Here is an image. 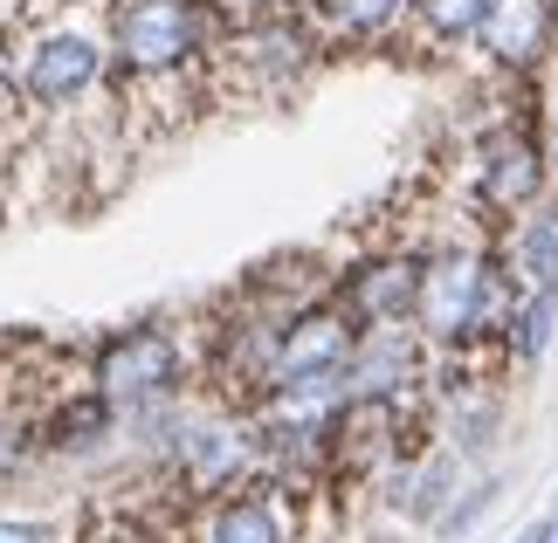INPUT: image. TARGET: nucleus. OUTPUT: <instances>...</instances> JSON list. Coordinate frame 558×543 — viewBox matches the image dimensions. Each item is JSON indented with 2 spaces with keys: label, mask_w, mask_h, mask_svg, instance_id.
Wrapping results in <instances>:
<instances>
[{
  "label": "nucleus",
  "mask_w": 558,
  "mask_h": 543,
  "mask_svg": "<svg viewBox=\"0 0 558 543\" xmlns=\"http://www.w3.org/2000/svg\"><path fill=\"white\" fill-rule=\"evenodd\" d=\"M538 111H545V159H551V193H558V70L545 76V97H538Z\"/></svg>",
  "instance_id": "obj_20"
},
{
  "label": "nucleus",
  "mask_w": 558,
  "mask_h": 543,
  "mask_svg": "<svg viewBox=\"0 0 558 543\" xmlns=\"http://www.w3.org/2000/svg\"><path fill=\"white\" fill-rule=\"evenodd\" d=\"M8 70L35 118H76L90 97H111L118 62L104 35V0H62V8L21 21L8 41Z\"/></svg>",
  "instance_id": "obj_3"
},
{
  "label": "nucleus",
  "mask_w": 558,
  "mask_h": 543,
  "mask_svg": "<svg viewBox=\"0 0 558 543\" xmlns=\"http://www.w3.org/2000/svg\"><path fill=\"white\" fill-rule=\"evenodd\" d=\"M489 0H414V35L421 49H476Z\"/></svg>",
  "instance_id": "obj_16"
},
{
  "label": "nucleus",
  "mask_w": 558,
  "mask_h": 543,
  "mask_svg": "<svg viewBox=\"0 0 558 543\" xmlns=\"http://www.w3.org/2000/svg\"><path fill=\"white\" fill-rule=\"evenodd\" d=\"M311 530V489L276 468H255L242 489L214 495L193 516V543H304Z\"/></svg>",
  "instance_id": "obj_8"
},
{
  "label": "nucleus",
  "mask_w": 558,
  "mask_h": 543,
  "mask_svg": "<svg viewBox=\"0 0 558 543\" xmlns=\"http://www.w3.org/2000/svg\"><path fill=\"white\" fill-rule=\"evenodd\" d=\"M359 337H366V331L352 323V310L325 289L317 303H304V310L290 317L283 351H276V379H269V393H276V385H296V379H317V372H345L352 351H359Z\"/></svg>",
  "instance_id": "obj_11"
},
{
  "label": "nucleus",
  "mask_w": 558,
  "mask_h": 543,
  "mask_svg": "<svg viewBox=\"0 0 558 543\" xmlns=\"http://www.w3.org/2000/svg\"><path fill=\"white\" fill-rule=\"evenodd\" d=\"M476 55L504 83H545L558 70V0H489Z\"/></svg>",
  "instance_id": "obj_10"
},
{
  "label": "nucleus",
  "mask_w": 558,
  "mask_h": 543,
  "mask_svg": "<svg viewBox=\"0 0 558 543\" xmlns=\"http://www.w3.org/2000/svg\"><path fill=\"white\" fill-rule=\"evenodd\" d=\"M193 365H201V351L186 344V331L173 317H138V323H124V331H104L90 351H83V379L111 406H124V420H132L145 406L186 399Z\"/></svg>",
  "instance_id": "obj_5"
},
{
  "label": "nucleus",
  "mask_w": 558,
  "mask_h": 543,
  "mask_svg": "<svg viewBox=\"0 0 558 543\" xmlns=\"http://www.w3.org/2000/svg\"><path fill=\"white\" fill-rule=\"evenodd\" d=\"M28 97H21V83H14V70H8V55H0V145H14L21 132H28Z\"/></svg>",
  "instance_id": "obj_19"
},
{
  "label": "nucleus",
  "mask_w": 558,
  "mask_h": 543,
  "mask_svg": "<svg viewBox=\"0 0 558 543\" xmlns=\"http://www.w3.org/2000/svg\"><path fill=\"white\" fill-rule=\"evenodd\" d=\"M510 303H518V282L504 269L497 234H435V242H421L414 331L435 344L441 358L497 351Z\"/></svg>",
  "instance_id": "obj_1"
},
{
  "label": "nucleus",
  "mask_w": 558,
  "mask_h": 543,
  "mask_svg": "<svg viewBox=\"0 0 558 543\" xmlns=\"http://www.w3.org/2000/svg\"><path fill=\"white\" fill-rule=\"evenodd\" d=\"M497 495H504V474H476V482H462V489H456V503L435 516V536H441V543H462L489 509H497Z\"/></svg>",
  "instance_id": "obj_18"
},
{
  "label": "nucleus",
  "mask_w": 558,
  "mask_h": 543,
  "mask_svg": "<svg viewBox=\"0 0 558 543\" xmlns=\"http://www.w3.org/2000/svg\"><path fill=\"white\" fill-rule=\"evenodd\" d=\"M551 509H558V503H551Z\"/></svg>",
  "instance_id": "obj_24"
},
{
  "label": "nucleus",
  "mask_w": 558,
  "mask_h": 543,
  "mask_svg": "<svg viewBox=\"0 0 558 543\" xmlns=\"http://www.w3.org/2000/svg\"><path fill=\"white\" fill-rule=\"evenodd\" d=\"M497 248L518 289H558V193L518 213L510 227H497Z\"/></svg>",
  "instance_id": "obj_13"
},
{
  "label": "nucleus",
  "mask_w": 558,
  "mask_h": 543,
  "mask_svg": "<svg viewBox=\"0 0 558 543\" xmlns=\"http://www.w3.org/2000/svg\"><path fill=\"white\" fill-rule=\"evenodd\" d=\"M228 14H248V8H269V0H221Z\"/></svg>",
  "instance_id": "obj_23"
},
{
  "label": "nucleus",
  "mask_w": 558,
  "mask_h": 543,
  "mask_svg": "<svg viewBox=\"0 0 558 543\" xmlns=\"http://www.w3.org/2000/svg\"><path fill=\"white\" fill-rule=\"evenodd\" d=\"M104 35L118 62V97L132 90H201L228 35L221 0H104Z\"/></svg>",
  "instance_id": "obj_2"
},
{
  "label": "nucleus",
  "mask_w": 558,
  "mask_h": 543,
  "mask_svg": "<svg viewBox=\"0 0 558 543\" xmlns=\"http://www.w3.org/2000/svg\"><path fill=\"white\" fill-rule=\"evenodd\" d=\"M118 427H124V406H111L90 379H76V385L41 399V454L49 461H76V454L111 447Z\"/></svg>",
  "instance_id": "obj_12"
},
{
  "label": "nucleus",
  "mask_w": 558,
  "mask_h": 543,
  "mask_svg": "<svg viewBox=\"0 0 558 543\" xmlns=\"http://www.w3.org/2000/svg\"><path fill=\"white\" fill-rule=\"evenodd\" d=\"M0 543H56L49 523H35V516H8L0 509Z\"/></svg>",
  "instance_id": "obj_21"
},
{
  "label": "nucleus",
  "mask_w": 558,
  "mask_h": 543,
  "mask_svg": "<svg viewBox=\"0 0 558 543\" xmlns=\"http://www.w3.org/2000/svg\"><path fill=\"white\" fill-rule=\"evenodd\" d=\"M255 468H263V447H255L248 412H234V406H186L173 441L159 447L166 489H173L180 503H193V509H207L214 495L242 489Z\"/></svg>",
  "instance_id": "obj_7"
},
{
  "label": "nucleus",
  "mask_w": 558,
  "mask_h": 543,
  "mask_svg": "<svg viewBox=\"0 0 558 543\" xmlns=\"http://www.w3.org/2000/svg\"><path fill=\"white\" fill-rule=\"evenodd\" d=\"M551 337H558V289H518V303L504 317V337H497V358L510 372H538Z\"/></svg>",
  "instance_id": "obj_15"
},
{
  "label": "nucleus",
  "mask_w": 558,
  "mask_h": 543,
  "mask_svg": "<svg viewBox=\"0 0 558 543\" xmlns=\"http://www.w3.org/2000/svg\"><path fill=\"white\" fill-rule=\"evenodd\" d=\"M331 296L352 310L359 331H393V323H414V303H421V248L379 242L366 255H352V262L331 275Z\"/></svg>",
  "instance_id": "obj_9"
},
{
  "label": "nucleus",
  "mask_w": 558,
  "mask_h": 543,
  "mask_svg": "<svg viewBox=\"0 0 558 543\" xmlns=\"http://www.w3.org/2000/svg\"><path fill=\"white\" fill-rule=\"evenodd\" d=\"M331 49H379L414 28V0H311Z\"/></svg>",
  "instance_id": "obj_14"
},
{
  "label": "nucleus",
  "mask_w": 558,
  "mask_h": 543,
  "mask_svg": "<svg viewBox=\"0 0 558 543\" xmlns=\"http://www.w3.org/2000/svg\"><path fill=\"white\" fill-rule=\"evenodd\" d=\"M538 97H545V83L518 97V111H504L497 124H483L476 151H469V207H476L489 227H510L518 213H531L538 200H551L545 118L531 111Z\"/></svg>",
  "instance_id": "obj_6"
},
{
  "label": "nucleus",
  "mask_w": 558,
  "mask_h": 543,
  "mask_svg": "<svg viewBox=\"0 0 558 543\" xmlns=\"http://www.w3.org/2000/svg\"><path fill=\"white\" fill-rule=\"evenodd\" d=\"M462 454L456 447H427L414 454V482H407V516H421L427 530H435V516L456 503V489H462Z\"/></svg>",
  "instance_id": "obj_17"
},
{
  "label": "nucleus",
  "mask_w": 558,
  "mask_h": 543,
  "mask_svg": "<svg viewBox=\"0 0 558 543\" xmlns=\"http://www.w3.org/2000/svg\"><path fill=\"white\" fill-rule=\"evenodd\" d=\"M510 543H558V509H551V516H538V523H524Z\"/></svg>",
  "instance_id": "obj_22"
},
{
  "label": "nucleus",
  "mask_w": 558,
  "mask_h": 543,
  "mask_svg": "<svg viewBox=\"0 0 558 543\" xmlns=\"http://www.w3.org/2000/svg\"><path fill=\"white\" fill-rule=\"evenodd\" d=\"M325 55H331V41L317 28L311 0H269V8L228 14L214 76H221L234 97H290V90L311 83V70Z\"/></svg>",
  "instance_id": "obj_4"
}]
</instances>
